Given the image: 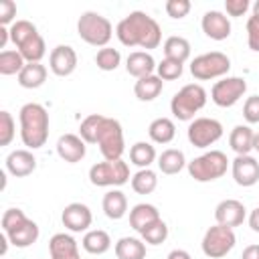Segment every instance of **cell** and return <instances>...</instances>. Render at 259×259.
Instances as JSON below:
<instances>
[{"label": "cell", "mask_w": 259, "mask_h": 259, "mask_svg": "<svg viewBox=\"0 0 259 259\" xmlns=\"http://www.w3.org/2000/svg\"><path fill=\"white\" fill-rule=\"evenodd\" d=\"M115 34H117L121 45L140 47V49H146V51L156 49L162 40L160 24L142 10H134L125 18H121L115 26Z\"/></svg>", "instance_id": "6da1fadb"}, {"label": "cell", "mask_w": 259, "mask_h": 259, "mask_svg": "<svg viewBox=\"0 0 259 259\" xmlns=\"http://www.w3.org/2000/svg\"><path fill=\"white\" fill-rule=\"evenodd\" d=\"M20 140L26 148H42L49 140V113L40 103H24L18 111Z\"/></svg>", "instance_id": "7a4b0ae2"}, {"label": "cell", "mask_w": 259, "mask_h": 259, "mask_svg": "<svg viewBox=\"0 0 259 259\" xmlns=\"http://www.w3.org/2000/svg\"><path fill=\"white\" fill-rule=\"evenodd\" d=\"M10 40L16 45V51L26 63H40V59L47 55L45 38L30 20H16L10 26Z\"/></svg>", "instance_id": "3957f363"}, {"label": "cell", "mask_w": 259, "mask_h": 259, "mask_svg": "<svg viewBox=\"0 0 259 259\" xmlns=\"http://www.w3.org/2000/svg\"><path fill=\"white\" fill-rule=\"evenodd\" d=\"M206 105V91L198 83L184 85L178 93H174L170 101V111L178 121H190L194 119V113H198Z\"/></svg>", "instance_id": "277c9868"}, {"label": "cell", "mask_w": 259, "mask_h": 259, "mask_svg": "<svg viewBox=\"0 0 259 259\" xmlns=\"http://www.w3.org/2000/svg\"><path fill=\"white\" fill-rule=\"evenodd\" d=\"M77 34L91 47H107V42L113 36V26L111 22L93 10H87L79 16L77 20Z\"/></svg>", "instance_id": "5b68a950"}, {"label": "cell", "mask_w": 259, "mask_h": 259, "mask_svg": "<svg viewBox=\"0 0 259 259\" xmlns=\"http://www.w3.org/2000/svg\"><path fill=\"white\" fill-rule=\"evenodd\" d=\"M186 168H188V174L196 182H212L227 174L229 158L221 150H210V152H204L202 156H196L194 160H190L186 164Z\"/></svg>", "instance_id": "8992f818"}, {"label": "cell", "mask_w": 259, "mask_h": 259, "mask_svg": "<svg viewBox=\"0 0 259 259\" xmlns=\"http://www.w3.org/2000/svg\"><path fill=\"white\" fill-rule=\"evenodd\" d=\"M95 144L99 146V152L103 154L105 160H119L123 150H125L121 123L113 117L103 115L101 121H99V127H97Z\"/></svg>", "instance_id": "52a82bcc"}, {"label": "cell", "mask_w": 259, "mask_h": 259, "mask_svg": "<svg viewBox=\"0 0 259 259\" xmlns=\"http://www.w3.org/2000/svg\"><path fill=\"white\" fill-rule=\"evenodd\" d=\"M89 180L93 186H121L130 180V166L121 158L97 162L89 168Z\"/></svg>", "instance_id": "ba28073f"}, {"label": "cell", "mask_w": 259, "mask_h": 259, "mask_svg": "<svg viewBox=\"0 0 259 259\" xmlns=\"http://www.w3.org/2000/svg\"><path fill=\"white\" fill-rule=\"evenodd\" d=\"M231 69V59L221 51H210L204 55H198L190 63V73L198 81H208L227 75Z\"/></svg>", "instance_id": "9c48e42d"}, {"label": "cell", "mask_w": 259, "mask_h": 259, "mask_svg": "<svg viewBox=\"0 0 259 259\" xmlns=\"http://www.w3.org/2000/svg\"><path fill=\"white\" fill-rule=\"evenodd\" d=\"M235 241H237V237H235L233 229L223 227V225H214L204 233L200 247H202V253L206 257L221 259L235 247Z\"/></svg>", "instance_id": "30bf717a"}, {"label": "cell", "mask_w": 259, "mask_h": 259, "mask_svg": "<svg viewBox=\"0 0 259 259\" xmlns=\"http://www.w3.org/2000/svg\"><path fill=\"white\" fill-rule=\"evenodd\" d=\"M186 136L194 148H208L221 140L223 125H221V121H217L212 117H196L190 121Z\"/></svg>", "instance_id": "8fae6325"}, {"label": "cell", "mask_w": 259, "mask_h": 259, "mask_svg": "<svg viewBox=\"0 0 259 259\" xmlns=\"http://www.w3.org/2000/svg\"><path fill=\"white\" fill-rule=\"evenodd\" d=\"M247 91V81L241 77H223L210 89V99L219 107H233Z\"/></svg>", "instance_id": "7c38bea8"}, {"label": "cell", "mask_w": 259, "mask_h": 259, "mask_svg": "<svg viewBox=\"0 0 259 259\" xmlns=\"http://www.w3.org/2000/svg\"><path fill=\"white\" fill-rule=\"evenodd\" d=\"M77 53L69 45H57L49 55V67L57 77H69L77 69Z\"/></svg>", "instance_id": "4fadbf2b"}, {"label": "cell", "mask_w": 259, "mask_h": 259, "mask_svg": "<svg viewBox=\"0 0 259 259\" xmlns=\"http://www.w3.org/2000/svg\"><path fill=\"white\" fill-rule=\"evenodd\" d=\"M61 221H63L65 229H69L73 233H81V231H87L91 227L93 214H91V210H89L87 204H83V202H71V204H67L63 208Z\"/></svg>", "instance_id": "5bb4252c"}, {"label": "cell", "mask_w": 259, "mask_h": 259, "mask_svg": "<svg viewBox=\"0 0 259 259\" xmlns=\"http://www.w3.org/2000/svg\"><path fill=\"white\" fill-rule=\"evenodd\" d=\"M231 170H233V178L239 186L249 188L253 184L259 182V162L253 156H237L231 162Z\"/></svg>", "instance_id": "9a60e30c"}, {"label": "cell", "mask_w": 259, "mask_h": 259, "mask_svg": "<svg viewBox=\"0 0 259 259\" xmlns=\"http://www.w3.org/2000/svg\"><path fill=\"white\" fill-rule=\"evenodd\" d=\"M214 219H217V225H223L229 229L239 227L245 221V204L235 198L221 200L214 208Z\"/></svg>", "instance_id": "2e32d148"}, {"label": "cell", "mask_w": 259, "mask_h": 259, "mask_svg": "<svg viewBox=\"0 0 259 259\" xmlns=\"http://www.w3.org/2000/svg\"><path fill=\"white\" fill-rule=\"evenodd\" d=\"M202 32L212 40H225L231 36V22L221 10H208L204 12L200 20Z\"/></svg>", "instance_id": "e0dca14e"}, {"label": "cell", "mask_w": 259, "mask_h": 259, "mask_svg": "<svg viewBox=\"0 0 259 259\" xmlns=\"http://www.w3.org/2000/svg\"><path fill=\"white\" fill-rule=\"evenodd\" d=\"M85 152H87L85 142L77 134H65L57 142V154H59V158L65 160V162H69V164L81 162L85 158Z\"/></svg>", "instance_id": "ac0fdd59"}, {"label": "cell", "mask_w": 259, "mask_h": 259, "mask_svg": "<svg viewBox=\"0 0 259 259\" xmlns=\"http://www.w3.org/2000/svg\"><path fill=\"white\" fill-rule=\"evenodd\" d=\"M34 168H36V158L32 156L30 150H14L6 156V170L16 178H24L32 174Z\"/></svg>", "instance_id": "d6986e66"}, {"label": "cell", "mask_w": 259, "mask_h": 259, "mask_svg": "<svg viewBox=\"0 0 259 259\" xmlns=\"http://www.w3.org/2000/svg\"><path fill=\"white\" fill-rule=\"evenodd\" d=\"M51 259H81L77 241L67 233H57L49 241Z\"/></svg>", "instance_id": "ffe728a7"}, {"label": "cell", "mask_w": 259, "mask_h": 259, "mask_svg": "<svg viewBox=\"0 0 259 259\" xmlns=\"http://www.w3.org/2000/svg\"><path fill=\"white\" fill-rule=\"evenodd\" d=\"M156 61L154 57L148 53V51H134L127 55L125 59V71L136 77V79H142V77H148V75H154V69H156Z\"/></svg>", "instance_id": "44dd1931"}, {"label": "cell", "mask_w": 259, "mask_h": 259, "mask_svg": "<svg viewBox=\"0 0 259 259\" xmlns=\"http://www.w3.org/2000/svg\"><path fill=\"white\" fill-rule=\"evenodd\" d=\"M156 221H160V212L154 204L148 202H140L130 210V227L138 233H142L146 227L154 225Z\"/></svg>", "instance_id": "7402d4cb"}, {"label": "cell", "mask_w": 259, "mask_h": 259, "mask_svg": "<svg viewBox=\"0 0 259 259\" xmlns=\"http://www.w3.org/2000/svg\"><path fill=\"white\" fill-rule=\"evenodd\" d=\"M6 237H8V241H10L14 247H20V249L30 247V245L36 243V239H38V225H36L34 221L26 219L22 225H18L16 229L8 231Z\"/></svg>", "instance_id": "603a6c76"}, {"label": "cell", "mask_w": 259, "mask_h": 259, "mask_svg": "<svg viewBox=\"0 0 259 259\" xmlns=\"http://www.w3.org/2000/svg\"><path fill=\"white\" fill-rule=\"evenodd\" d=\"M253 138H255V132L249 125H241L239 123V125H235L231 130L229 146L237 156H247L253 150Z\"/></svg>", "instance_id": "cb8c5ba5"}, {"label": "cell", "mask_w": 259, "mask_h": 259, "mask_svg": "<svg viewBox=\"0 0 259 259\" xmlns=\"http://www.w3.org/2000/svg\"><path fill=\"white\" fill-rule=\"evenodd\" d=\"M101 206H103V212L107 219L119 221L127 212V198L121 190H109V192H105Z\"/></svg>", "instance_id": "d4e9b609"}, {"label": "cell", "mask_w": 259, "mask_h": 259, "mask_svg": "<svg viewBox=\"0 0 259 259\" xmlns=\"http://www.w3.org/2000/svg\"><path fill=\"white\" fill-rule=\"evenodd\" d=\"M164 89V81L158 75H148L136 81L134 85V93L140 101H154Z\"/></svg>", "instance_id": "484cf974"}, {"label": "cell", "mask_w": 259, "mask_h": 259, "mask_svg": "<svg viewBox=\"0 0 259 259\" xmlns=\"http://www.w3.org/2000/svg\"><path fill=\"white\" fill-rule=\"evenodd\" d=\"M47 81V67L40 63H26L18 73V85L24 89H36Z\"/></svg>", "instance_id": "4316f807"}, {"label": "cell", "mask_w": 259, "mask_h": 259, "mask_svg": "<svg viewBox=\"0 0 259 259\" xmlns=\"http://www.w3.org/2000/svg\"><path fill=\"white\" fill-rule=\"evenodd\" d=\"M148 136L156 144H170L176 136V125L170 117H156L148 125Z\"/></svg>", "instance_id": "83f0119b"}, {"label": "cell", "mask_w": 259, "mask_h": 259, "mask_svg": "<svg viewBox=\"0 0 259 259\" xmlns=\"http://www.w3.org/2000/svg\"><path fill=\"white\" fill-rule=\"evenodd\" d=\"M186 166V158H184V152L182 150H176V148H168L164 150L160 156H158V168L162 174H178L182 168Z\"/></svg>", "instance_id": "f1b7e54d"}, {"label": "cell", "mask_w": 259, "mask_h": 259, "mask_svg": "<svg viewBox=\"0 0 259 259\" xmlns=\"http://www.w3.org/2000/svg\"><path fill=\"white\" fill-rule=\"evenodd\" d=\"M81 245H83V249H85L87 253H91V255H103V253L109 251L111 239H109V235H107L105 231L93 229V231H87V233H85Z\"/></svg>", "instance_id": "f546056e"}, {"label": "cell", "mask_w": 259, "mask_h": 259, "mask_svg": "<svg viewBox=\"0 0 259 259\" xmlns=\"http://www.w3.org/2000/svg\"><path fill=\"white\" fill-rule=\"evenodd\" d=\"M117 259H146V245L136 237H121L115 243Z\"/></svg>", "instance_id": "4dcf8cb0"}, {"label": "cell", "mask_w": 259, "mask_h": 259, "mask_svg": "<svg viewBox=\"0 0 259 259\" xmlns=\"http://www.w3.org/2000/svg\"><path fill=\"white\" fill-rule=\"evenodd\" d=\"M190 57V42L184 36H168L164 40V59H172L184 65V61Z\"/></svg>", "instance_id": "1f68e13d"}, {"label": "cell", "mask_w": 259, "mask_h": 259, "mask_svg": "<svg viewBox=\"0 0 259 259\" xmlns=\"http://www.w3.org/2000/svg\"><path fill=\"white\" fill-rule=\"evenodd\" d=\"M130 160L132 164H136L140 170L142 168H150V164L156 160V150L152 144L148 142H136L130 148Z\"/></svg>", "instance_id": "d6a6232c"}, {"label": "cell", "mask_w": 259, "mask_h": 259, "mask_svg": "<svg viewBox=\"0 0 259 259\" xmlns=\"http://www.w3.org/2000/svg\"><path fill=\"white\" fill-rule=\"evenodd\" d=\"M158 186V176L150 168H142L132 176V188L138 194H152Z\"/></svg>", "instance_id": "836d02e7"}, {"label": "cell", "mask_w": 259, "mask_h": 259, "mask_svg": "<svg viewBox=\"0 0 259 259\" xmlns=\"http://www.w3.org/2000/svg\"><path fill=\"white\" fill-rule=\"evenodd\" d=\"M26 61L18 51H2L0 53V75H18L24 69Z\"/></svg>", "instance_id": "e575fe53"}, {"label": "cell", "mask_w": 259, "mask_h": 259, "mask_svg": "<svg viewBox=\"0 0 259 259\" xmlns=\"http://www.w3.org/2000/svg\"><path fill=\"white\" fill-rule=\"evenodd\" d=\"M121 63V55L117 49H111V47H103L97 51L95 55V65L101 69V71H115Z\"/></svg>", "instance_id": "d590c367"}, {"label": "cell", "mask_w": 259, "mask_h": 259, "mask_svg": "<svg viewBox=\"0 0 259 259\" xmlns=\"http://www.w3.org/2000/svg\"><path fill=\"white\" fill-rule=\"evenodd\" d=\"M140 235H142V239H144L146 243H150V245H160V243H164L166 237H168V225L160 219V221H156L154 225L146 227Z\"/></svg>", "instance_id": "8d00e7d4"}, {"label": "cell", "mask_w": 259, "mask_h": 259, "mask_svg": "<svg viewBox=\"0 0 259 259\" xmlns=\"http://www.w3.org/2000/svg\"><path fill=\"white\" fill-rule=\"evenodd\" d=\"M101 113H91L87 115L81 125H79V136L83 138L85 144H95V136H97V127H99V121H101Z\"/></svg>", "instance_id": "74e56055"}, {"label": "cell", "mask_w": 259, "mask_h": 259, "mask_svg": "<svg viewBox=\"0 0 259 259\" xmlns=\"http://www.w3.org/2000/svg\"><path fill=\"white\" fill-rule=\"evenodd\" d=\"M156 71H158V77H160L162 81H174V79H178V77L182 75L184 65L178 63V61H172V59H162V61L158 63Z\"/></svg>", "instance_id": "f35d334b"}, {"label": "cell", "mask_w": 259, "mask_h": 259, "mask_svg": "<svg viewBox=\"0 0 259 259\" xmlns=\"http://www.w3.org/2000/svg\"><path fill=\"white\" fill-rule=\"evenodd\" d=\"M14 119L10 115V111L2 109L0 111V146H8L12 140H14Z\"/></svg>", "instance_id": "ab89813d"}, {"label": "cell", "mask_w": 259, "mask_h": 259, "mask_svg": "<svg viewBox=\"0 0 259 259\" xmlns=\"http://www.w3.org/2000/svg\"><path fill=\"white\" fill-rule=\"evenodd\" d=\"M24 221H26V214H24L20 208H8V210H4V214H2V231L8 233V231L16 229L18 225H22Z\"/></svg>", "instance_id": "60d3db41"}, {"label": "cell", "mask_w": 259, "mask_h": 259, "mask_svg": "<svg viewBox=\"0 0 259 259\" xmlns=\"http://www.w3.org/2000/svg\"><path fill=\"white\" fill-rule=\"evenodd\" d=\"M190 8H192V4L188 0H168L166 2V12L170 18H178V20L184 18L190 12Z\"/></svg>", "instance_id": "b9f144b4"}, {"label": "cell", "mask_w": 259, "mask_h": 259, "mask_svg": "<svg viewBox=\"0 0 259 259\" xmlns=\"http://www.w3.org/2000/svg\"><path fill=\"white\" fill-rule=\"evenodd\" d=\"M247 45L251 51L259 53V16H249L247 20Z\"/></svg>", "instance_id": "7bdbcfd3"}, {"label": "cell", "mask_w": 259, "mask_h": 259, "mask_svg": "<svg viewBox=\"0 0 259 259\" xmlns=\"http://www.w3.org/2000/svg\"><path fill=\"white\" fill-rule=\"evenodd\" d=\"M243 117L247 119V123H259V95H251L245 99Z\"/></svg>", "instance_id": "ee69618b"}, {"label": "cell", "mask_w": 259, "mask_h": 259, "mask_svg": "<svg viewBox=\"0 0 259 259\" xmlns=\"http://www.w3.org/2000/svg\"><path fill=\"white\" fill-rule=\"evenodd\" d=\"M14 16H16V4L12 0H2L0 2V26L10 24L14 20Z\"/></svg>", "instance_id": "f6af8a7d"}, {"label": "cell", "mask_w": 259, "mask_h": 259, "mask_svg": "<svg viewBox=\"0 0 259 259\" xmlns=\"http://www.w3.org/2000/svg\"><path fill=\"white\" fill-rule=\"evenodd\" d=\"M225 10L229 16H243L249 10V0H225Z\"/></svg>", "instance_id": "bcb514c9"}, {"label": "cell", "mask_w": 259, "mask_h": 259, "mask_svg": "<svg viewBox=\"0 0 259 259\" xmlns=\"http://www.w3.org/2000/svg\"><path fill=\"white\" fill-rule=\"evenodd\" d=\"M241 259H259V245H247L243 249Z\"/></svg>", "instance_id": "7dc6e473"}, {"label": "cell", "mask_w": 259, "mask_h": 259, "mask_svg": "<svg viewBox=\"0 0 259 259\" xmlns=\"http://www.w3.org/2000/svg\"><path fill=\"white\" fill-rule=\"evenodd\" d=\"M249 227H251V231L259 233V206L255 210H251V214H249Z\"/></svg>", "instance_id": "c3c4849f"}, {"label": "cell", "mask_w": 259, "mask_h": 259, "mask_svg": "<svg viewBox=\"0 0 259 259\" xmlns=\"http://www.w3.org/2000/svg\"><path fill=\"white\" fill-rule=\"evenodd\" d=\"M166 259H192V257H190V253L184 251V249H174V251L168 253Z\"/></svg>", "instance_id": "681fc988"}, {"label": "cell", "mask_w": 259, "mask_h": 259, "mask_svg": "<svg viewBox=\"0 0 259 259\" xmlns=\"http://www.w3.org/2000/svg\"><path fill=\"white\" fill-rule=\"evenodd\" d=\"M8 38H10V28H6V26H0V49H4V47H6Z\"/></svg>", "instance_id": "f907efd6"}, {"label": "cell", "mask_w": 259, "mask_h": 259, "mask_svg": "<svg viewBox=\"0 0 259 259\" xmlns=\"http://www.w3.org/2000/svg\"><path fill=\"white\" fill-rule=\"evenodd\" d=\"M0 243H2V247H0V255H6V249H8V237H6V233L2 231V235H0Z\"/></svg>", "instance_id": "816d5d0a"}, {"label": "cell", "mask_w": 259, "mask_h": 259, "mask_svg": "<svg viewBox=\"0 0 259 259\" xmlns=\"http://www.w3.org/2000/svg\"><path fill=\"white\" fill-rule=\"evenodd\" d=\"M253 150H257L259 152V132L255 134V138H253Z\"/></svg>", "instance_id": "f5cc1de1"}, {"label": "cell", "mask_w": 259, "mask_h": 259, "mask_svg": "<svg viewBox=\"0 0 259 259\" xmlns=\"http://www.w3.org/2000/svg\"><path fill=\"white\" fill-rule=\"evenodd\" d=\"M253 14H255V16H259V0L253 4Z\"/></svg>", "instance_id": "db71d44e"}]
</instances>
